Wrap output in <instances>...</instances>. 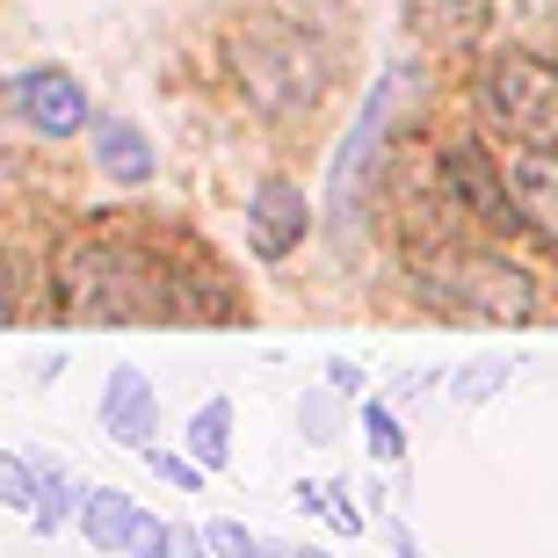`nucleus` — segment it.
<instances>
[{
	"instance_id": "obj_8",
	"label": "nucleus",
	"mask_w": 558,
	"mask_h": 558,
	"mask_svg": "<svg viewBox=\"0 0 558 558\" xmlns=\"http://www.w3.org/2000/svg\"><path fill=\"white\" fill-rule=\"evenodd\" d=\"M8 102H15V117L37 138H73V131L95 124V109H87V87L65 73V65H37V73H22V81H8Z\"/></svg>"
},
{
	"instance_id": "obj_13",
	"label": "nucleus",
	"mask_w": 558,
	"mask_h": 558,
	"mask_svg": "<svg viewBox=\"0 0 558 558\" xmlns=\"http://www.w3.org/2000/svg\"><path fill=\"white\" fill-rule=\"evenodd\" d=\"M399 15L421 44H472L494 22V0H399Z\"/></svg>"
},
{
	"instance_id": "obj_23",
	"label": "nucleus",
	"mask_w": 558,
	"mask_h": 558,
	"mask_svg": "<svg viewBox=\"0 0 558 558\" xmlns=\"http://www.w3.org/2000/svg\"><path fill=\"white\" fill-rule=\"evenodd\" d=\"M8 319H22V262L8 254V240H0V327Z\"/></svg>"
},
{
	"instance_id": "obj_14",
	"label": "nucleus",
	"mask_w": 558,
	"mask_h": 558,
	"mask_svg": "<svg viewBox=\"0 0 558 558\" xmlns=\"http://www.w3.org/2000/svg\"><path fill=\"white\" fill-rule=\"evenodd\" d=\"M131 530H138V500L117 494V486H87V500H81V544H87V551L124 558Z\"/></svg>"
},
{
	"instance_id": "obj_2",
	"label": "nucleus",
	"mask_w": 558,
	"mask_h": 558,
	"mask_svg": "<svg viewBox=\"0 0 558 558\" xmlns=\"http://www.w3.org/2000/svg\"><path fill=\"white\" fill-rule=\"evenodd\" d=\"M232 81L247 95L254 117L269 124H298L319 109L333 81V51L312 22H290V15H247L232 29Z\"/></svg>"
},
{
	"instance_id": "obj_11",
	"label": "nucleus",
	"mask_w": 558,
	"mask_h": 558,
	"mask_svg": "<svg viewBox=\"0 0 558 558\" xmlns=\"http://www.w3.org/2000/svg\"><path fill=\"white\" fill-rule=\"evenodd\" d=\"M102 428L109 442H124V450H153L160 442V399H153V377L145 371H109L102 385Z\"/></svg>"
},
{
	"instance_id": "obj_4",
	"label": "nucleus",
	"mask_w": 558,
	"mask_h": 558,
	"mask_svg": "<svg viewBox=\"0 0 558 558\" xmlns=\"http://www.w3.org/2000/svg\"><path fill=\"white\" fill-rule=\"evenodd\" d=\"M478 95L494 109V124L515 131L522 145H558V59H544V51H494Z\"/></svg>"
},
{
	"instance_id": "obj_17",
	"label": "nucleus",
	"mask_w": 558,
	"mask_h": 558,
	"mask_svg": "<svg viewBox=\"0 0 558 558\" xmlns=\"http://www.w3.org/2000/svg\"><path fill=\"white\" fill-rule=\"evenodd\" d=\"M508 377H515V363H508V355H494V363H464V371L450 377V399H464V407H486V399H494Z\"/></svg>"
},
{
	"instance_id": "obj_1",
	"label": "nucleus",
	"mask_w": 558,
	"mask_h": 558,
	"mask_svg": "<svg viewBox=\"0 0 558 558\" xmlns=\"http://www.w3.org/2000/svg\"><path fill=\"white\" fill-rule=\"evenodd\" d=\"M51 290H59V312L81 319V327H153V319H174V290H167V254L138 232H124L117 218H95V226L65 232L59 254H51Z\"/></svg>"
},
{
	"instance_id": "obj_10",
	"label": "nucleus",
	"mask_w": 558,
	"mask_h": 558,
	"mask_svg": "<svg viewBox=\"0 0 558 558\" xmlns=\"http://www.w3.org/2000/svg\"><path fill=\"white\" fill-rule=\"evenodd\" d=\"M508 196H515L522 232L558 254V145H522L508 160Z\"/></svg>"
},
{
	"instance_id": "obj_21",
	"label": "nucleus",
	"mask_w": 558,
	"mask_h": 558,
	"mask_svg": "<svg viewBox=\"0 0 558 558\" xmlns=\"http://www.w3.org/2000/svg\"><path fill=\"white\" fill-rule=\"evenodd\" d=\"M145 464H153V478H167V486H182V494H196V486H204V464H196V457L189 450H160V442H153V450H145Z\"/></svg>"
},
{
	"instance_id": "obj_7",
	"label": "nucleus",
	"mask_w": 558,
	"mask_h": 558,
	"mask_svg": "<svg viewBox=\"0 0 558 558\" xmlns=\"http://www.w3.org/2000/svg\"><path fill=\"white\" fill-rule=\"evenodd\" d=\"M312 218H319V210H312L305 189L283 182V174H269V182L247 196V254H254V262H269V269H276V262H290V254L305 247Z\"/></svg>"
},
{
	"instance_id": "obj_6",
	"label": "nucleus",
	"mask_w": 558,
	"mask_h": 558,
	"mask_svg": "<svg viewBox=\"0 0 558 558\" xmlns=\"http://www.w3.org/2000/svg\"><path fill=\"white\" fill-rule=\"evenodd\" d=\"M392 87H399V65L371 87L363 117L349 124V138H341V153H333V167H327V196H333V218H341V226L355 218L363 182H371V160H377V145H385V124H392Z\"/></svg>"
},
{
	"instance_id": "obj_19",
	"label": "nucleus",
	"mask_w": 558,
	"mask_h": 558,
	"mask_svg": "<svg viewBox=\"0 0 558 558\" xmlns=\"http://www.w3.org/2000/svg\"><path fill=\"white\" fill-rule=\"evenodd\" d=\"M0 508L37 515V457H0Z\"/></svg>"
},
{
	"instance_id": "obj_16",
	"label": "nucleus",
	"mask_w": 558,
	"mask_h": 558,
	"mask_svg": "<svg viewBox=\"0 0 558 558\" xmlns=\"http://www.w3.org/2000/svg\"><path fill=\"white\" fill-rule=\"evenodd\" d=\"M182 450L196 457L204 472H226V457H232V399H204V407L189 414Z\"/></svg>"
},
{
	"instance_id": "obj_27",
	"label": "nucleus",
	"mask_w": 558,
	"mask_h": 558,
	"mask_svg": "<svg viewBox=\"0 0 558 558\" xmlns=\"http://www.w3.org/2000/svg\"><path fill=\"white\" fill-rule=\"evenodd\" d=\"M435 385H442L435 371H414V377H399V399H421V392H435Z\"/></svg>"
},
{
	"instance_id": "obj_24",
	"label": "nucleus",
	"mask_w": 558,
	"mask_h": 558,
	"mask_svg": "<svg viewBox=\"0 0 558 558\" xmlns=\"http://www.w3.org/2000/svg\"><path fill=\"white\" fill-rule=\"evenodd\" d=\"M298 421H305L312 442H333V435H341V428H333V399H327V392H312L305 407H298Z\"/></svg>"
},
{
	"instance_id": "obj_25",
	"label": "nucleus",
	"mask_w": 558,
	"mask_h": 558,
	"mask_svg": "<svg viewBox=\"0 0 558 558\" xmlns=\"http://www.w3.org/2000/svg\"><path fill=\"white\" fill-rule=\"evenodd\" d=\"M327 392H341V399H371V392H363V371H355L349 355H333V363H327Z\"/></svg>"
},
{
	"instance_id": "obj_26",
	"label": "nucleus",
	"mask_w": 558,
	"mask_h": 558,
	"mask_svg": "<svg viewBox=\"0 0 558 558\" xmlns=\"http://www.w3.org/2000/svg\"><path fill=\"white\" fill-rule=\"evenodd\" d=\"M174 558H210V537L204 530H174Z\"/></svg>"
},
{
	"instance_id": "obj_3",
	"label": "nucleus",
	"mask_w": 558,
	"mask_h": 558,
	"mask_svg": "<svg viewBox=\"0 0 558 558\" xmlns=\"http://www.w3.org/2000/svg\"><path fill=\"white\" fill-rule=\"evenodd\" d=\"M414 283L428 305H442L450 319H500V327H522L537 319V283L500 262V254H472V247H414Z\"/></svg>"
},
{
	"instance_id": "obj_28",
	"label": "nucleus",
	"mask_w": 558,
	"mask_h": 558,
	"mask_svg": "<svg viewBox=\"0 0 558 558\" xmlns=\"http://www.w3.org/2000/svg\"><path fill=\"white\" fill-rule=\"evenodd\" d=\"M290 558H333V551H319V544H298V551H290Z\"/></svg>"
},
{
	"instance_id": "obj_18",
	"label": "nucleus",
	"mask_w": 558,
	"mask_h": 558,
	"mask_svg": "<svg viewBox=\"0 0 558 558\" xmlns=\"http://www.w3.org/2000/svg\"><path fill=\"white\" fill-rule=\"evenodd\" d=\"M363 435H371V457H385V464L407 457V428H399L392 399H363Z\"/></svg>"
},
{
	"instance_id": "obj_5",
	"label": "nucleus",
	"mask_w": 558,
	"mask_h": 558,
	"mask_svg": "<svg viewBox=\"0 0 558 558\" xmlns=\"http://www.w3.org/2000/svg\"><path fill=\"white\" fill-rule=\"evenodd\" d=\"M442 196H450L478 232H522L515 196H508V167L478 138H442Z\"/></svg>"
},
{
	"instance_id": "obj_22",
	"label": "nucleus",
	"mask_w": 558,
	"mask_h": 558,
	"mask_svg": "<svg viewBox=\"0 0 558 558\" xmlns=\"http://www.w3.org/2000/svg\"><path fill=\"white\" fill-rule=\"evenodd\" d=\"M124 558H174V522H160V515H145V508H138V530H131Z\"/></svg>"
},
{
	"instance_id": "obj_9",
	"label": "nucleus",
	"mask_w": 558,
	"mask_h": 558,
	"mask_svg": "<svg viewBox=\"0 0 558 558\" xmlns=\"http://www.w3.org/2000/svg\"><path fill=\"white\" fill-rule=\"evenodd\" d=\"M167 290H174V319H210V327H232V319H240V290H232V276L218 269L196 240L167 254Z\"/></svg>"
},
{
	"instance_id": "obj_12",
	"label": "nucleus",
	"mask_w": 558,
	"mask_h": 558,
	"mask_svg": "<svg viewBox=\"0 0 558 558\" xmlns=\"http://www.w3.org/2000/svg\"><path fill=\"white\" fill-rule=\"evenodd\" d=\"M87 145H95V167H102L117 189H145L160 174L153 138H145L138 124H124V117H95V124H87Z\"/></svg>"
},
{
	"instance_id": "obj_20",
	"label": "nucleus",
	"mask_w": 558,
	"mask_h": 558,
	"mask_svg": "<svg viewBox=\"0 0 558 558\" xmlns=\"http://www.w3.org/2000/svg\"><path fill=\"white\" fill-rule=\"evenodd\" d=\"M204 537H210V558H269V537H254L247 522H232V515L204 522Z\"/></svg>"
},
{
	"instance_id": "obj_15",
	"label": "nucleus",
	"mask_w": 558,
	"mask_h": 558,
	"mask_svg": "<svg viewBox=\"0 0 558 558\" xmlns=\"http://www.w3.org/2000/svg\"><path fill=\"white\" fill-rule=\"evenodd\" d=\"M81 500H87V478H73L59 464V457H37V530L51 537V530H65V522H81Z\"/></svg>"
}]
</instances>
